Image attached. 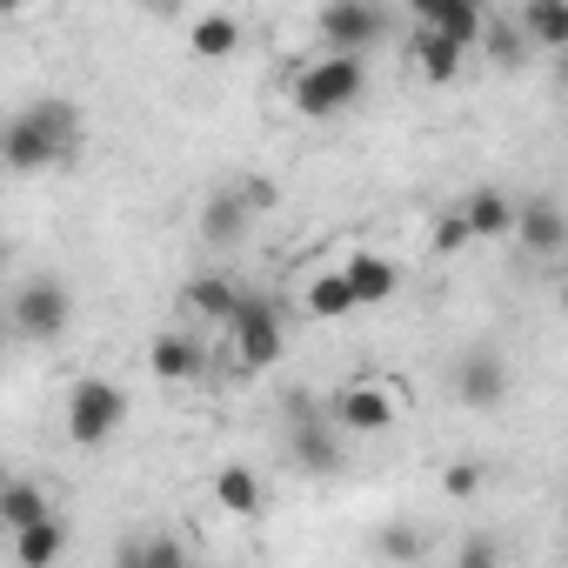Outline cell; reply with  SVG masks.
I'll return each mask as SVG.
<instances>
[{"instance_id":"obj_1","label":"cell","mask_w":568,"mask_h":568,"mask_svg":"<svg viewBox=\"0 0 568 568\" xmlns=\"http://www.w3.org/2000/svg\"><path fill=\"white\" fill-rule=\"evenodd\" d=\"M0 154H8L14 174H48V168H68L81 154V108L61 101V94H41L28 101L8 134H0Z\"/></svg>"},{"instance_id":"obj_2","label":"cell","mask_w":568,"mask_h":568,"mask_svg":"<svg viewBox=\"0 0 568 568\" xmlns=\"http://www.w3.org/2000/svg\"><path fill=\"white\" fill-rule=\"evenodd\" d=\"M362 88H368V68H362V54H342V48H328L322 61H308V68L295 74V108H302L308 121H335L342 108H355V101H362Z\"/></svg>"},{"instance_id":"obj_3","label":"cell","mask_w":568,"mask_h":568,"mask_svg":"<svg viewBox=\"0 0 568 568\" xmlns=\"http://www.w3.org/2000/svg\"><path fill=\"white\" fill-rule=\"evenodd\" d=\"M128 422V388L108 375H81L68 388V442L74 448H108Z\"/></svg>"},{"instance_id":"obj_4","label":"cell","mask_w":568,"mask_h":568,"mask_svg":"<svg viewBox=\"0 0 568 568\" xmlns=\"http://www.w3.org/2000/svg\"><path fill=\"white\" fill-rule=\"evenodd\" d=\"M74 322V295H68V281L61 274H28L21 288H14V335L34 342V348H54Z\"/></svg>"},{"instance_id":"obj_5","label":"cell","mask_w":568,"mask_h":568,"mask_svg":"<svg viewBox=\"0 0 568 568\" xmlns=\"http://www.w3.org/2000/svg\"><path fill=\"white\" fill-rule=\"evenodd\" d=\"M227 342H234L241 368H274L281 348H288V322H281V308L267 295H241V308L227 322Z\"/></svg>"},{"instance_id":"obj_6","label":"cell","mask_w":568,"mask_h":568,"mask_svg":"<svg viewBox=\"0 0 568 568\" xmlns=\"http://www.w3.org/2000/svg\"><path fill=\"white\" fill-rule=\"evenodd\" d=\"M508 388H515V375H508V355H501L495 342H475V348L455 355V402H462V408L495 415V408L508 402Z\"/></svg>"},{"instance_id":"obj_7","label":"cell","mask_w":568,"mask_h":568,"mask_svg":"<svg viewBox=\"0 0 568 568\" xmlns=\"http://www.w3.org/2000/svg\"><path fill=\"white\" fill-rule=\"evenodd\" d=\"M315 28H322V48L368 54V48L388 34V8H382V0H328Z\"/></svg>"},{"instance_id":"obj_8","label":"cell","mask_w":568,"mask_h":568,"mask_svg":"<svg viewBox=\"0 0 568 568\" xmlns=\"http://www.w3.org/2000/svg\"><path fill=\"white\" fill-rule=\"evenodd\" d=\"M288 408H295V422H288L295 468H308V475H335V468H342V442L322 428V408H315L308 395H288Z\"/></svg>"},{"instance_id":"obj_9","label":"cell","mask_w":568,"mask_h":568,"mask_svg":"<svg viewBox=\"0 0 568 568\" xmlns=\"http://www.w3.org/2000/svg\"><path fill=\"white\" fill-rule=\"evenodd\" d=\"M328 422L348 428V435H382V428L395 422V395H388L382 382H355V388H342V395L328 402Z\"/></svg>"},{"instance_id":"obj_10","label":"cell","mask_w":568,"mask_h":568,"mask_svg":"<svg viewBox=\"0 0 568 568\" xmlns=\"http://www.w3.org/2000/svg\"><path fill=\"white\" fill-rule=\"evenodd\" d=\"M247 221H254L247 187H214V194L201 201V241H207V247H241Z\"/></svg>"},{"instance_id":"obj_11","label":"cell","mask_w":568,"mask_h":568,"mask_svg":"<svg viewBox=\"0 0 568 568\" xmlns=\"http://www.w3.org/2000/svg\"><path fill=\"white\" fill-rule=\"evenodd\" d=\"M515 241H521L528 254H561V247H568V214H561V201H548V194L521 201V207H515Z\"/></svg>"},{"instance_id":"obj_12","label":"cell","mask_w":568,"mask_h":568,"mask_svg":"<svg viewBox=\"0 0 568 568\" xmlns=\"http://www.w3.org/2000/svg\"><path fill=\"white\" fill-rule=\"evenodd\" d=\"M342 267H348V281H355V302H362V308H382V302H395V288H402L395 261L375 254V247H355Z\"/></svg>"},{"instance_id":"obj_13","label":"cell","mask_w":568,"mask_h":568,"mask_svg":"<svg viewBox=\"0 0 568 568\" xmlns=\"http://www.w3.org/2000/svg\"><path fill=\"white\" fill-rule=\"evenodd\" d=\"M48 515H54V495H48L34 475H8V488H0V528L21 535V528H34V521H48Z\"/></svg>"},{"instance_id":"obj_14","label":"cell","mask_w":568,"mask_h":568,"mask_svg":"<svg viewBox=\"0 0 568 568\" xmlns=\"http://www.w3.org/2000/svg\"><path fill=\"white\" fill-rule=\"evenodd\" d=\"M261 501H267V488H261V475L247 468V462H227V468H214V508L221 515H261Z\"/></svg>"},{"instance_id":"obj_15","label":"cell","mask_w":568,"mask_h":568,"mask_svg":"<svg viewBox=\"0 0 568 568\" xmlns=\"http://www.w3.org/2000/svg\"><path fill=\"white\" fill-rule=\"evenodd\" d=\"M181 302H187V308H194L201 322L227 328V322H234V308H241V288H234L227 274H194L187 288H181Z\"/></svg>"},{"instance_id":"obj_16","label":"cell","mask_w":568,"mask_h":568,"mask_svg":"<svg viewBox=\"0 0 568 568\" xmlns=\"http://www.w3.org/2000/svg\"><path fill=\"white\" fill-rule=\"evenodd\" d=\"M148 368H154L161 382H194V375L207 368V348H201L194 335H154V348H148Z\"/></svg>"},{"instance_id":"obj_17","label":"cell","mask_w":568,"mask_h":568,"mask_svg":"<svg viewBox=\"0 0 568 568\" xmlns=\"http://www.w3.org/2000/svg\"><path fill=\"white\" fill-rule=\"evenodd\" d=\"M302 308H308L315 322H342V315H355L362 302H355V281H348V267H328V274H315V281H308V295H302Z\"/></svg>"},{"instance_id":"obj_18","label":"cell","mask_w":568,"mask_h":568,"mask_svg":"<svg viewBox=\"0 0 568 568\" xmlns=\"http://www.w3.org/2000/svg\"><path fill=\"white\" fill-rule=\"evenodd\" d=\"M462 61H468V48H462V41H448L442 28H422V34H415V68H422L435 88H448V81L462 74Z\"/></svg>"},{"instance_id":"obj_19","label":"cell","mask_w":568,"mask_h":568,"mask_svg":"<svg viewBox=\"0 0 568 568\" xmlns=\"http://www.w3.org/2000/svg\"><path fill=\"white\" fill-rule=\"evenodd\" d=\"M462 214H468L475 241H501V234H515V201H508L501 187H475V194L462 201Z\"/></svg>"},{"instance_id":"obj_20","label":"cell","mask_w":568,"mask_h":568,"mask_svg":"<svg viewBox=\"0 0 568 568\" xmlns=\"http://www.w3.org/2000/svg\"><path fill=\"white\" fill-rule=\"evenodd\" d=\"M8 541H14V561H21V568H54V561L68 555V528H61V515L21 528V535H8Z\"/></svg>"},{"instance_id":"obj_21","label":"cell","mask_w":568,"mask_h":568,"mask_svg":"<svg viewBox=\"0 0 568 568\" xmlns=\"http://www.w3.org/2000/svg\"><path fill=\"white\" fill-rule=\"evenodd\" d=\"M521 28H528L535 48L561 54L568 48V0H521Z\"/></svg>"},{"instance_id":"obj_22","label":"cell","mask_w":568,"mask_h":568,"mask_svg":"<svg viewBox=\"0 0 568 568\" xmlns=\"http://www.w3.org/2000/svg\"><path fill=\"white\" fill-rule=\"evenodd\" d=\"M181 561H187V541L174 535H141L121 548V568H181Z\"/></svg>"},{"instance_id":"obj_23","label":"cell","mask_w":568,"mask_h":568,"mask_svg":"<svg viewBox=\"0 0 568 568\" xmlns=\"http://www.w3.org/2000/svg\"><path fill=\"white\" fill-rule=\"evenodd\" d=\"M241 48V21L234 14H201L194 21V54L201 61H221V54H234Z\"/></svg>"},{"instance_id":"obj_24","label":"cell","mask_w":568,"mask_h":568,"mask_svg":"<svg viewBox=\"0 0 568 568\" xmlns=\"http://www.w3.org/2000/svg\"><path fill=\"white\" fill-rule=\"evenodd\" d=\"M481 48H488V61L495 68H521L528 54H535V41H528V28L515 21V28H501V21H488V34H481Z\"/></svg>"},{"instance_id":"obj_25","label":"cell","mask_w":568,"mask_h":568,"mask_svg":"<svg viewBox=\"0 0 568 568\" xmlns=\"http://www.w3.org/2000/svg\"><path fill=\"white\" fill-rule=\"evenodd\" d=\"M435 28H442L448 41H462V48L475 54V48H481V34H488V14H481V0H462V8H455L448 21H435Z\"/></svg>"},{"instance_id":"obj_26","label":"cell","mask_w":568,"mask_h":568,"mask_svg":"<svg viewBox=\"0 0 568 568\" xmlns=\"http://www.w3.org/2000/svg\"><path fill=\"white\" fill-rule=\"evenodd\" d=\"M428 247H435V254H462V247H475L468 214H462V207H455V214H442V221H435V234H428Z\"/></svg>"},{"instance_id":"obj_27","label":"cell","mask_w":568,"mask_h":568,"mask_svg":"<svg viewBox=\"0 0 568 568\" xmlns=\"http://www.w3.org/2000/svg\"><path fill=\"white\" fill-rule=\"evenodd\" d=\"M442 488H448V495H455V501H475V495H481V488H488V468H481V462H475V455H462V462H455V468H448V475H442Z\"/></svg>"},{"instance_id":"obj_28","label":"cell","mask_w":568,"mask_h":568,"mask_svg":"<svg viewBox=\"0 0 568 568\" xmlns=\"http://www.w3.org/2000/svg\"><path fill=\"white\" fill-rule=\"evenodd\" d=\"M375 548H382V555H395V561H415V555H428V541H422L415 528H388Z\"/></svg>"},{"instance_id":"obj_29","label":"cell","mask_w":568,"mask_h":568,"mask_svg":"<svg viewBox=\"0 0 568 568\" xmlns=\"http://www.w3.org/2000/svg\"><path fill=\"white\" fill-rule=\"evenodd\" d=\"M455 8H462V0H408V14H415L422 28H435V21H448Z\"/></svg>"},{"instance_id":"obj_30","label":"cell","mask_w":568,"mask_h":568,"mask_svg":"<svg viewBox=\"0 0 568 568\" xmlns=\"http://www.w3.org/2000/svg\"><path fill=\"white\" fill-rule=\"evenodd\" d=\"M495 555H501V548H495L488 535H475V541H462V561H495Z\"/></svg>"},{"instance_id":"obj_31","label":"cell","mask_w":568,"mask_h":568,"mask_svg":"<svg viewBox=\"0 0 568 568\" xmlns=\"http://www.w3.org/2000/svg\"><path fill=\"white\" fill-rule=\"evenodd\" d=\"M555 74H561V88H568V48H561V54H555Z\"/></svg>"},{"instance_id":"obj_32","label":"cell","mask_w":568,"mask_h":568,"mask_svg":"<svg viewBox=\"0 0 568 568\" xmlns=\"http://www.w3.org/2000/svg\"><path fill=\"white\" fill-rule=\"evenodd\" d=\"M28 8V0H0V14H21Z\"/></svg>"}]
</instances>
